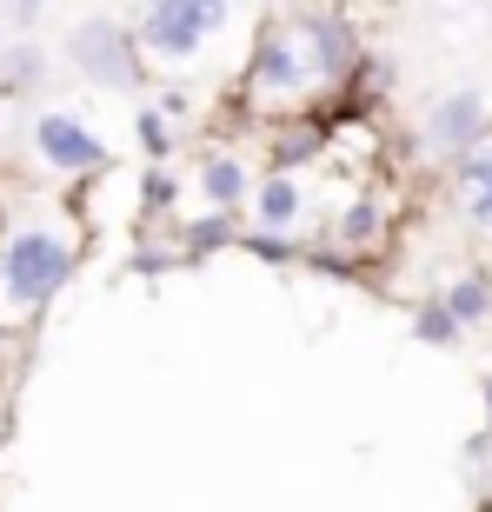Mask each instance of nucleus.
I'll use <instances>...</instances> for the list:
<instances>
[{"label":"nucleus","mask_w":492,"mask_h":512,"mask_svg":"<svg viewBox=\"0 0 492 512\" xmlns=\"http://www.w3.org/2000/svg\"><path fill=\"white\" fill-rule=\"evenodd\" d=\"M80 273V240L74 233L27 220L0 240V320H34L47 300H60V286Z\"/></svg>","instance_id":"f257e3e1"},{"label":"nucleus","mask_w":492,"mask_h":512,"mask_svg":"<svg viewBox=\"0 0 492 512\" xmlns=\"http://www.w3.org/2000/svg\"><path fill=\"white\" fill-rule=\"evenodd\" d=\"M67 60H74L80 80H94V87H107V94H140L147 87V47H140V34H133L127 20L114 14H87L67 34Z\"/></svg>","instance_id":"f03ea898"},{"label":"nucleus","mask_w":492,"mask_h":512,"mask_svg":"<svg viewBox=\"0 0 492 512\" xmlns=\"http://www.w3.org/2000/svg\"><path fill=\"white\" fill-rule=\"evenodd\" d=\"M233 0H147L133 34L147 47V60H193L213 34H227Z\"/></svg>","instance_id":"7ed1b4c3"},{"label":"nucleus","mask_w":492,"mask_h":512,"mask_svg":"<svg viewBox=\"0 0 492 512\" xmlns=\"http://www.w3.org/2000/svg\"><path fill=\"white\" fill-rule=\"evenodd\" d=\"M320 87V74L306 67V47L293 34V20H266L253 34V54H246V94L260 107H293Z\"/></svg>","instance_id":"20e7f679"},{"label":"nucleus","mask_w":492,"mask_h":512,"mask_svg":"<svg viewBox=\"0 0 492 512\" xmlns=\"http://www.w3.org/2000/svg\"><path fill=\"white\" fill-rule=\"evenodd\" d=\"M293 20V34L306 47V67L320 74V87H346V74L360 67V27L340 14V7H306V14H286Z\"/></svg>","instance_id":"39448f33"},{"label":"nucleus","mask_w":492,"mask_h":512,"mask_svg":"<svg viewBox=\"0 0 492 512\" xmlns=\"http://www.w3.org/2000/svg\"><path fill=\"white\" fill-rule=\"evenodd\" d=\"M486 133H492V100L479 94V87H453V94H439L433 107L419 114V140H426V153H439V160L473 153Z\"/></svg>","instance_id":"423d86ee"},{"label":"nucleus","mask_w":492,"mask_h":512,"mask_svg":"<svg viewBox=\"0 0 492 512\" xmlns=\"http://www.w3.org/2000/svg\"><path fill=\"white\" fill-rule=\"evenodd\" d=\"M34 153H40V167L67 173V180H94V173H107L100 133L87 127V120H74V114H40L34 120Z\"/></svg>","instance_id":"0eeeda50"},{"label":"nucleus","mask_w":492,"mask_h":512,"mask_svg":"<svg viewBox=\"0 0 492 512\" xmlns=\"http://www.w3.org/2000/svg\"><path fill=\"white\" fill-rule=\"evenodd\" d=\"M333 147V120L320 114H280L266 127V173H300L313 160H326Z\"/></svg>","instance_id":"6e6552de"},{"label":"nucleus","mask_w":492,"mask_h":512,"mask_svg":"<svg viewBox=\"0 0 492 512\" xmlns=\"http://www.w3.org/2000/svg\"><path fill=\"white\" fill-rule=\"evenodd\" d=\"M193 187H200V200H207V207L240 213L246 200H253V187H260V180H253V167H246L233 147H207V153H200V167H193Z\"/></svg>","instance_id":"1a4fd4ad"},{"label":"nucleus","mask_w":492,"mask_h":512,"mask_svg":"<svg viewBox=\"0 0 492 512\" xmlns=\"http://www.w3.org/2000/svg\"><path fill=\"white\" fill-rule=\"evenodd\" d=\"M453 193H459V207H466V220L492 240V133L479 140L473 153H459V160H453Z\"/></svg>","instance_id":"9d476101"},{"label":"nucleus","mask_w":492,"mask_h":512,"mask_svg":"<svg viewBox=\"0 0 492 512\" xmlns=\"http://www.w3.org/2000/svg\"><path fill=\"white\" fill-rule=\"evenodd\" d=\"M253 227H273V233H293L306 220V187L300 173H260V187H253Z\"/></svg>","instance_id":"9b49d317"},{"label":"nucleus","mask_w":492,"mask_h":512,"mask_svg":"<svg viewBox=\"0 0 492 512\" xmlns=\"http://www.w3.org/2000/svg\"><path fill=\"white\" fill-rule=\"evenodd\" d=\"M326 240L346 247V253H373L379 240H386V207H379V193H360L340 220H326Z\"/></svg>","instance_id":"f8f14e48"},{"label":"nucleus","mask_w":492,"mask_h":512,"mask_svg":"<svg viewBox=\"0 0 492 512\" xmlns=\"http://www.w3.org/2000/svg\"><path fill=\"white\" fill-rule=\"evenodd\" d=\"M240 247V220H233L227 207H207L193 213V220H180V260H213V253Z\"/></svg>","instance_id":"ddd939ff"},{"label":"nucleus","mask_w":492,"mask_h":512,"mask_svg":"<svg viewBox=\"0 0 492 512\" xmlns=\"http://www.w3.org/2000/svg\"><path fill=\"white\" fill-rule=\"evenodd\" d=\"M439 300L453 306V313H459V326L473 333V326H486V320H492V273L466 266V273H453V280H446V293H439Z\"/></svg>","instance_id":"4468645a"},{"label":"nucleus","mask_w":492,"mask_h":512,"mask_svg":"<svg viewBox=\"0 0 492 512\" xmlns=\"http://www.w3.org/2000/svg\"><path fill=\"white\" fill-rule=\"evenodd\" d=\"M393 80H399L393 54H360V67L346 74V87H340V94L353 100V107H373V100H386V94H393Z\"/></svg>","instance_id":"2eb2a0df"},{"label":"nucleus","mask_w":492,"mask_h":512,"mask_svg":"<svg viewBox=\"0 0 492 512\" xmlns=\"http://www.w3.org/2000/svg\"><path fill=\"white\" fill-rule=\"evenodd\" d=\"M40 80H47V54H40L34 40H14L0 54V94H34Z\"/></svg>","instance_id":"dca6fc26"},{"label":"nucleus","mask_w":492,"mask_h":512,"mask_svg":"<svg viewBox=\"0 0 492 512\" xmlns=\"http://www.w3.org/2000/svg\"><path fill=\"white\" fill-rule=\"evenodd\" d=\"M413 340H419V346H439V353H446V346L466 340V326H459V313L433 293V300H426V306L413 313Z\"/></svg>","instance_id":"f3484780"},{"label":"nucleus","mask_w":492,"mask_h":512,"mask_svg":"<svg viewBox=\"0 0 492 512\" xmlns=\"http://www.w3.org/2000/svg\"><path fill=\"white\" fill-rule=\"evenodd\" d=\"M240 247L253 253L260 266H300L306 247L293 240V233H273V227H240Z\"/></svg>","instance_id":"a211bd4d"},{"label":"nucleus","mask_w":492,"mask_h":512,"mask_svg":"<svg viewBox=\"0 0 492 512\" xmlns=\"http://www.w3.org/2000/svg\"><path fill=\"white\" fill-rule=\"evenodd\" d=\"M133 133H140V153H147V160H173V120L160 114V100H147V107L133 114Z\"/></svg>","instance_id":"6ab92c4d"},{"label":"nucleus","mask_w":492,"mask_h":512,"mask_svg":"<svg viewBox=\"0 0 492 512\" xmlns=\"http://www.w3.org/2000/svg\"><path fill=\"white\" fill-rule=\"evenodd\" d=\"M173 193H180V180L167 173V160H153L147 180H140V200H147V220H160V207H173Z\"/></svg>","instance_id":"aec40b11"},{"label":"nucleus","mask_w":492,"mask_h":512,"mask_svg":"<svg viewBox=\"0 0 492 512\" xmlns=\"http://www.w3.org/2000/svg\"><path fill=\"white\" fill-rule=\"evenodd\" d=\"M486 459H492V433H473L466 439V466H486Z\"/></svg>","instance_id":"412c9836"},{"label":"nucleus","mask_w":492,"mask_h":512,"mask_svg":"<svg viewBox=\"0 0 492 512\" xmlns=\"http://www.w3.org/2000/svg\"><path fill=\"white\" fill-rule=\"evenodd\" d=\"M187 107H193L187 94H160V114H167V120H187Z\"/></svg>","instance_id":"4be33fe9"},{"label":"nucleus","mask_w":492,"mask_h":512,"mask_svg":"<svg viewBox=\"0 0 492 512\" xmlns=\"http://www.w3.org/2000/svg\"><path fill=\"white\" fill-rule=\"evenodd\" d=\"M7 7H14V14H20V20H34V14H40V7H47V0H7Z\"/></svg>","instance_id":"5701e85b"},{"label":"nucleus","mask_w":492,"mask_h":512,"mask_svg":"<svg viewBox=\"0 0 492 512\" xmlns=\"http://www.w3.org/2000/svg\"><path fill=\"white\" fill-rule=\"evenodd\" d=\"M479 393H486V426H492V373H486V386H479Z\"/></svg>","instance_id":"b1692460"}]
</instances>
